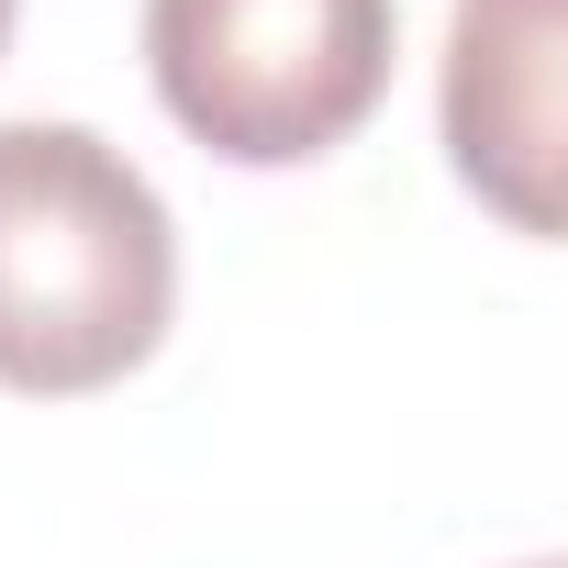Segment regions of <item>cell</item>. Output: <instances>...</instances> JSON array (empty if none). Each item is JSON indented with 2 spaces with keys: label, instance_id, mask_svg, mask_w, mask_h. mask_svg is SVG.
Wrapping results in <instances>:
<instances>
[{
  "label": "cell",
  "instance_id": "5",
  "mask_svg": "<svg viewBox=\"0 0 568 568\" xmlns=\"http://www.w3.org/2000/svg\"><path fill=\"white\" fill-rule=\"evenodd\" d=\"M535 568H557V557H535Z\"/></svg>",
  "mask_w": 568,
  "mask_h": 568
},
{
  "label": "cell",
  "instance_id": "1",
  "mask_svg": "<svg viewBox=\"0 0 568 568\" xmlns=\"http://www.w3.org/2000/svg\"><path fill=\"white\" fill-rule=\"evenodd\" d=\"M179 223L90 123H0V390L79 402L156 357Z\"/></svg>",
  "mask_w": 568,
  "mask_h": 568
},
{
  "label": "cell",
  "instance_id": "4",
  "mask_svg": "<svg viewBox=\"0 0 568 568\" xmlns=\"http://www.w3.org/2000/svg\"><path fill=\"white\" fill-rule=\"evenodd\" d=\"M0 45H12V0H0Z\"/></svg>",
  "mask_w": 568,
  "mask_h": 568
},
{
  "label": "cell",
  "instance_id": "3",
  "mask_svg": "<svg viewBox=\"0 0 568 568\" xmlns=\"http://www.w3.org/2000/svg\"><path fill=\"white\" fill-rule=\"evenodd\" d=\"M446 156L513 234H557V0H457Z\"/></svg>",
  "mask_w": 568,
  "mask_h": 568
},
{
  "label": "cell",
  "instance_id": "2",
  "mask_svg": "<svg viewBox=\"0 0 568 568\" xmlns=\"http://www.w3.org/2000/svg\"><path fill=\"white\" fill-rule=\"evenodd\" d=\"M402 0H145V79L223 168H313L379 101Z\"/></svg>",
  "mask_w": 568,
  "mask_h": 568
}]
</instances>
